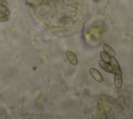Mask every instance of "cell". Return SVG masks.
<instances>
[{
  "instance_id": "obj_1",
  "label": "cell",
  "mask_w": 133,
  "mask_h": 119,
  "mask_svg": "<svg viewBox=\"0 0 133 119\" xmlns=\"http://www.w3.org/2000/svg\"><path fill=\"white\" fill-rule=\"evenodd\" d=\"M89 74H90L91 77H92L96 81H98V82H102V81L104 80L103 75H102L96 68H89Z\"/></svg>"
},
{
  "instance_id": "obj_2",
  "label": "cell",
  "mask_w": 133,
  "mask_h": 119,
  "mask_svg": "<svg viewBox=\"0 0 133 119\" xmlns=\"http://www.w3.org/2000/svg\"><path fill=\"white\" fill-rule=\"evenodd\" d=\"M65 56H66L68 61H69L73 66H76V65L78 64V58H77V56H76V54H75L74 52L68 50V51L65 52Z\"/></svg>"
},
{
  "instance_id": "obj_3",
  "label": "cell",
  "mask_w": 133,
  "mask_h": 119,
  "mask_svg": "<svg viewBox=\"0 0 133 119\" xmlns=\"http://www.w3.org/2000/svg\"><path fill=\"white\" fill-rule=\"evenodd\" d=\"M99 65H100V67H101L103 70H105L106 72H108V73H113V68H112V66L110 65L109 62H105V61H103V59H100V61H99Z\"/></svg>"
},
{
  "instance_id": "obj_4",
  "label": "cell",
  "mask_w": 133,
  "mask_h": 119,
  "mask_svg": "<svg viewBox=\"0 0 133 119\" xmlns=\"http://www.w3.org/2000/svg\"><path fill=\"white\" fill-rule=\"evenodd\" d=\"M109 63H110V65H111L112 68H113V73L122 72V69H121V67H119V64H118V62L116 61L115 56H110Z\"/></svg>"
},
{
  "instance_id": "obj_5",
  "label": "cell",
  "mask_w": 133,
  "mask_h": 119,
  "mask_svg": "<svg viewBox=\"0 0 133 119\" xmlns=\"http://www.w3.org/2000/svg\"><path fill=\"white\" fill-rule=\"evenodd\" d=\"M114 86L117 89H121L123 86V76H122V72H117L114 73Z\"/></svg>"
},
{
  "instance_id": "obj_6",
  "label": "cell",
  "mask_w": 133,
  "mask_h": 119,
  "mask_svg": "<svg viewBox=\"0 0 133 119\" xmlns=\"http://www.w3.org/2000/svg\"><path fill=\"white\" fill-rule=\"evenodd\" d=\"M103 50H104L106 53H108L110 56H115V51H114V49H113L110 45H108L107 43H104V44H103Z\"/></svg>"
},
{
  "instance_id": "obj_7",
  "label": "cell",
  "mask_w": 133,
  "mask_h": 119,
  "mask_svg": "<svg viewBox=\"0 0 133 119\" xmlns=\"http://www.w3.org/2000/svg\"><path fill=\"white\" fill-rule=\"evenodd\" d=\"M100 57H101V59H103L105 62H109V59H110V55L108 53H106L104 50L100 52Z\"/></svg>"
},
{
  "instance_id": "obj_8",
  "label": "cell",
  "mask_w": 133,
  "mask_h": 119,
  "mask_svg": "<svg viewBox=\"0 0 133 119\" xmlns=\"http://www.w3.org/2000/svg\"><path fill=\"white\" fill-rule=\"evenodd\" d=\"M0 14H1V15H8V16H9L10 11H9V9L7 8V6L0 4Z\"/></svg>"
},
{
  "instance_id": "obj_9",
  "label": "cell",
  "mask_w": 133,
  "mask_h": 119,
  "mask_svg": "<svg viewBox=\"0 0 133 119\" xmlns=\"http://www.w3.org/2000/svg\"><path fill=\"white\" fill-rule=\"evenodd\" d=\"M9 19V16L8 15H2L1 17H0V21L1 22H5V21H7Z\"/></svg>"
},
{
  "instance_id": "obj_10",
  "label": "cell",
  "mask_w": 133,
  "mask_h": 119,
  "mask_svg": "<svg viewBox=\"0 0 133 119\" xmlns=\"http://www.w3.org/2000/svg\"><path fill=\"white\" fill-rule=\"evenodd\" d=\"M0 4H2V5H7V2H6V0H0Z\"/></svg>"
},
{
  "instance_id": "obj_11",
  "label": "cell",
  "mask_w": 133,
  "mask_h": 119,
  "mask_svg": "<svg viewBox=\"0 0 133 119\" xmlns=\"http://www.w3.org/2000/svg\"><path fill=\"white\" fill-rule=\"evenodd\" d=\"M94 2H99V0H92Z\"/></svg>"
}]
</instances>
